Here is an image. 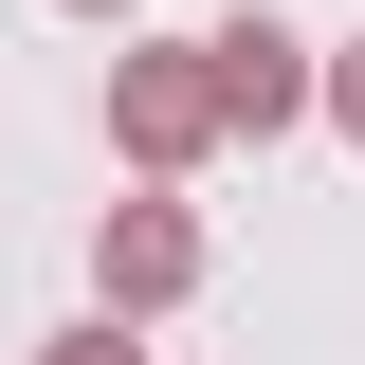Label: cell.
<instances>
[{"mask_svg":"<svg viewBox=\"0 0 365 365\" xmlns=\"http://www.w3.org/2000/svg\"><path fill=\"white\" fill-rule=\"evenodd\" d=\"M110 146H128V182H182L201 146H237L220 128V55L201 37H128L110 55Z\"/></svg>","mask_w":365,"mask_h":365,"instance_id":"obj_1","label":"cell"},{"mask_svg":"<svg viewBox=\"0 0 365 365\" xmlns=\"http://www.w3.org/2000/svg\"><path fill=\"white\" fill-rule=\"evenodd\" d=\"M182 292H201V220H182L165 182H146V201H110V220H91V311H182Z\"/></svg>","mask_w":365,"mask_h":365,"instance_id":"obj_2","label":"cell"},{"mask_svg":"<svg viewBox=\"0 0 365 365\" xmlns=\"http://www.w3.org/2000/svg\"><path fill=\"white\" fill-rule=\"evenodd\" d=\"M220 128H292V110H329V55L292 37V19H220Z\"/></svg>","mask_w":365,"mask_h":365,"instance_id":"obj_3","label":"cell"},{"mask_svg":"<svg viewBox=\"0 0 365 365\" xmlns=\"http://www.w3.org/2000/svg\"><path fill=\"white\" fill-rule=\"evenodd\" d=\"M37 365H146V347H128V311H91V329H55Z\"/></svg>","mask_w":365,"mask_h":365,"instance_id":"obj_4","label":"cell"},{"mask_svg":"<svg viewBox=\"0 0 365 365\" xmlns=\"http://www.w3.org/2000/svg\"><path fill=\"white\" fill-rule=\"evenodd\" d=\"M329 128H347V146H365V37H347V55H329Z\"/></svg>","mask_w":365,"mask_h":365,"instance_id":"obj_5","label":"cell"},{"mask_svg":"<svg viewBox=\"0 0 365 365\" xmlns=\"http://www.w3.org/2000/svg\"><path fill=\"white\" fill-rule=\"evenodd\" d=\"M55 19H128V0H55Z\"/></svg>","mask_w":365,"mask_h":365,"instance_id":"obj_6","label":"cell"}]
</instances>
